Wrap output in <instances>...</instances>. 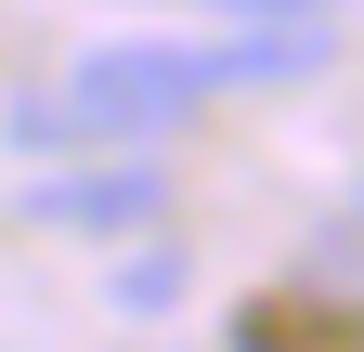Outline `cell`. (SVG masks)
Segmentation results:
<instances>
[{
    "instance_id": "3",
    "label": "cell",
    "mask_w": 364,
    "mask_h": 352,
    "mask_svg": "<svg viewBox=\"0 0 364 352\" xmlns=\"http://www.w3.org/2000/svg\"><path fill=\"white\" fill-rule=\"evenodd\" d=\"M208 14H247V26H287V14H326V0H208Z\"/></svg>"
},
{
    "instance_id": "2",
    "label": "cell",
    "mask_w": 364,
    "mask_h": 352,
    "mask_svg": "<svg viewBox=\"0 0 364 352\" xmlns=\"http://www.w3.org/2000/svg\"><path fill=\"white\" fill-rule=\"evenodd\" d=\"M26 222H53V235H144L169 222V183L144 157H105V170H53V183L26 196Z\"/></svg>"
},
{
    "instance_id": "1",
    "label": "cell",
    "mask_w": 364,
    "mask_h": 352,
    "mask_svg": "<svg viewBox=\"0 0 364 352\" xmlns=\"http://www.w3.org/2000/svg\"><path fill=\"white\" fill-rule=\"evenodd\" d=\"M312 66H326V14H287V26H247V39H105L39 105H14V144L26 157L144 144V130H182L208 92H273V78H312Z\"/></svg>"
}]
</instances>
